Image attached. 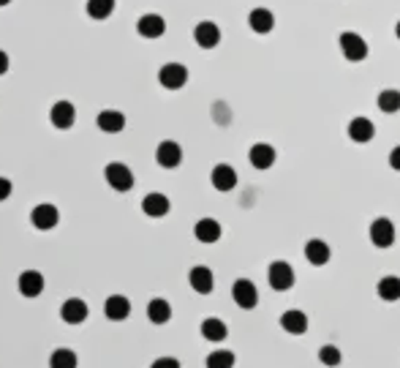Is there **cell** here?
Returning <instances> with one entry per match:
<instances>
[{
  "mask_svg": "<svg viewBox=\"0 0 400 368\" xmlns=\"http://www.w3.org/2000/svg\"><path fill=\"white\" fill-rule=\"evenodd\" d=\"M338 44H341V52H343L348 63H362L367 57V41L354 30H346V33L338 35Z\"/></svg>",
  "mask_w": 400,
  "mask_h": 368,
  "instance_id": "cell-1",
  "label": "cell"
},
{
  "mask_svg": "<svg viewBox=\"0 0 400 368\" xmlns=\"http://www.w3.org/2000/svg\"><path fill=\"white\" fill-rule=\"evenodd\" d=\"M104 177L106 183L115 189V191H131L134 189V172L125 167V164H120V161H112V164H106L104 169Z\"/></svg>",
  "mask_w": 400,
  "mask_h": 368,
  "instance_id": "cell-2",
  "label": "cell"
},
{
  "mask_svg": "<svg viewBox=\"0 0 400 368\" xmlns=\"http://www.w3.org/2000/svg\"><path fill=\"white\" fill-rule=\"evenodd\" d=\"M267 281L275 292H286L295 286V270L289 262H273L267 267Z\"/></svg>",
  "mask_w": 400,
  "mask_h": 368,
  "instance_id": "cell-3",
  "label": "cell"
},
{
  "mask_svg": "<svg viewBox=\"0 0 400 368\" xmlns=\"http://www.w3.org/2000/svg\"><path fill=\"white\" fill-rule=\"evenodd\" d=\"M232 298L234 303L240 306V308H256V303H259V289H256V284L248 279H237L234 281V286H232Z\"/></svg>",
  "mask_w": 400,
  "mask_h": 368,
  "instance_id": "cell-4",
  "label": "cell"
},
{
  "mask_svg": "<svg viewBox=\"0 0 400 368\" xmlns=\"http://www.w3.org/2000/svg\"><path fill=\"white\" fill-rule=\"evenodd\" d=\"M158 82L166 90H180L188 82V69L183 63H166L158 71Z\"/></svg>",
  "mask_w": 400,
  "mask_h": 368,
  "instance_id": "cell-5",
  "label": "cell"
},
{
  "mask_svg": "<svg viewBox=\"0 0 400 368\" xmlns=\"http://www.w3.org/2000/svg\"><path fill=\"white\" fill-rule=\"evenodd\" d=\"M370 243L376 248H389L395 243V224L389 218H376L370 224Z\"/></svg>",
  "mask_w": 400,
  "mask_h": 368,
  "instance_id": "cell-6",
  "label": "cell"
},
{
  "mask_svg": "<svg viewBox=\"0 0 400 368\" xmlns=\"http://www.w3.org/2000/svg\"><path fill=\"white\" fill-rule=\"evenodd\" d=\"M57 221H60V213L55 205H35L33 213H30V224L35 229H41V232H47V229H55L57 227Z\"/></svg>",
  "mask_w": 400,
  "mask_h": 368,
  "instance_id": "cell-7",
  "label": "cell"
},
{
  "mask_svg": "<svg viewBox=\"0 0 400 368\" xmlns=\"http://www.w3.org/2000/svg\"><path fill=\"white\" fill-rule=\"evenodd\" d=\"M193 41L202 47V50H212L221 44V28L215 22H199L193 28Z\"/></svg>",
  "mask_w": 400,
  "mask_h": 368,
  "instance_id": "cell-8",
  "label": "cell"
},
{
  "mask_svg": "<svg viewBox=\"0 0 400 368\" xmlns=\"http://www.w3.org/2000/svg\"><path fill=\"white\" fill-rule=\"evenodd\" d=\"M156 161L164 169H174V167H180V161H183V147L172 140H164L156 150Z\"/></svg>",
  "mask_w": 400,
  "mask_h": 368,
  "instance_id": "cell-9",
  "label": "cell"
},
{
  "mask_svg": "<svg viewBox=\"0 0 400 368\" xmlns=\"http://www.w3.org/2000/svg\"><path fill=\"white\" fill-rule=\"evenodd\" d=\"M50 121H52L55 128L66 131V128H71L74 121H76V106L71 104V101H57V104H52V109H50Z\"/></svg>",
  "mask_w": 400,
  "mask_h": 368,
  "instance_id": "cell-10",
  "label": "cell"
},
{
  "mask_svg": "<svg viewBox=\"0 0 400 368\" xmlns=\"http://www.w3.org/2000/svg\"><path fill=\"white\" fill-rule=\"evenodd\" d=\"M188 281H191V289H193V292H199V295H210V292H212V286H215L212 270H210V267H205V264H196V267H191Z\"/></svg>",
  "mask_w": 400,
  "mask_h": 368,
  "instance_id": "cell-11",
  "label": "cell"
},
{
  "mask_svg": "<svg viewBox=\"0 0 400 368\" xmlns=\"http://www.w3.org/2000/svg\"><path fill=\"white\" fill-rule=\"evenodd\" d=\"M248 161L256 167V169H270L275 164V147L267 145V142H256L251 150H248Z\"/></svg>",
  "mask_w": 400,
  "mask_h": 368,
  "instance_id": "cell-12",
  "label": "cell"
},
{
  "mask_svg": "<svg viewBox=\"0 0 400 368\" xmlns=\"http://www.w3.org/2000/svg\"><path fill=\"white\" fill-rule=\"evenodd\" d=\"M137 33L142 38H161V35L166 33V22H164L161 14H144L137 22Z\"/></svg>",
  "mask_w": 400,
  "mask_h": 368,
  "instance_id": "cell-13",
  "label": "cell"
},
{
  "mask_svg": "<svg viewBox=\"0 0 400 368\" xmlns=\"http://www.w3.org/2000/svg\"><path fill=\"white\" fill-rule=\"evenodd\" d=\"M376 137V126L373 121H367V118H354V121L348 123V140L357 142V145H365Z\"/></svg>",
  "mask_w": 400,
  "mask_h": 368,
  "instance_id": "cell-14",
  "label": "cell"
},
{
  "mask_svg": "<svg viewBox=\"0 0 400 368\" xmlns=\"http://www.w3.org/2000/svg\"><path fill=\"white\" fill-rule=\"evenodd\" d=\"M169 196H164V194H147L144 199H142V211H144V216H150V218H164L166 213H169Z\"/></svg>",
  "mask_w": 400,
  "mask_h": 368,
  "instance_id": "cell-15",
  "label": "cell"
},
{
  "mask_svg": "<svg viewBox=\"0 0 400 368\" xmlns=\"http://www.w3.org/2000/svg\"><path fill=\"white\" fill-rule=\"evenodd\" d=\"M60 316H63V322H69V325H82L87 319V303L79 298H69L60 306Z\"/></svg>",
  "mask_w": 400,
  "mask_h": 368,
  "instance_id": "cell-16",
  "label": "cell"
},
{
  "mask_svg": "<svg viewBox=\"0 0 400 368\" xmlns=\"http://www.w3.org/2000/svg\"><path fill=\"white\" fill-rule=\"evenodd\" d=\"M221 224L215 221V218H199L196 221V227H193V235H196V240L199 243H218L221 240Z\"/></svg>",
  "mask_w": 400,
  "mask_h": 368,
  "instance_id": "cell-17",
  "label": "cell"
},
{
  "mask_svg": "<svg viewBox=\"0 0 400 368\" xmlns=\"http://www.w3.org/2000/svg\"><path fill=\"white\" fill-rule=\"evenodd\" d=\"M19 292L25 298H38L44 292V276L38 270H25L19 273Z\"/></svg>",
  "mask_w": 400,
  "mask_h": 368,
  "instance_id": "cell-18",
  "label": "cell"
},
{
  "mask_svg": "<svg viewBox=\"0 0 400 368\" xmlns=\"http://www.w3.org/2000/svg\"><path fill=\"white\" fill-rule=\"evenodd\" d=\"M280 328L292 335H302L308 330V316L302 314L299 308H289V311H283V316H280Z\"/></svg>",
  "mask_w": 400,
  "mask_h": 368,
  "instance_id": "cell-19",
  "label": "cell"
},
{
  "mask_svg": "<svg viewBox=\"0 0 400 368\" xmlns=\"http://www.w3.org/2000/svg\"><path fill=\"white\" fill-rule=\"evenodd\" d=\"M248 25H251V30L253 33H270L273 28H275V14L270 11V9H253L251 14H248Z\"/></svg>",
  "mask_w": 400,
  "mask_h": 368,
  "instance_id": "cell-20",
  "label": "cell"
},
{
  "mask_svg": "<svg viewBox=\"0 0 400 368\" xmlns=\"http://www.w3.org/2000/svg\"><path fill=\"white\" fill-rule=\"evenodd\" d=\"M212 186L218 189V191H232L234 186H237V172H234V167H229V164H218L215 169H212Z\"/></svg>",
  "mask_w": 400,
  "mask_h": 368,
  "instance_id": "cell-21",
  "label": "cell"
},
{
  "mask_svg": "<svg viewBox=\"0 0 400 368\" xmlns=\"http://www.w3.org/2000/svg\"><path fill=\"white\" fill-rule=\"evenodd\" d=\"M104 314H106V319H112V322H122L125 316L131 314V300L122 298V295H112V298H106Z\"/></svg>",
  "mask_w": 400,
  "mask_h": 368,
  "instance_id": "cell-22",
  "label": "cell"
},
{
  "mask_svg": "<svg viewBox=\"0 0 400 368\" xmlns=\"http://www.w3.org/2000/svg\"><path fill=\"white\" fill-rule=\"evenodd\" d=\"M305 260L314 264V267L327 264L330 262V245L324 243V240H319V238L308 240V243H305Z\"/></svg>",
  "mask_w": 400,
  "mask_h": 368,
  "instance_id": "cell-23",
  "label": "cell"
},
{
  "mask_svg": "<svg viewBox=\"0 0 400 368\" xmlns=\"http://www.w3.org/2000/svg\"><path fill=\"white\" fill-rule=\"evenodd\" d=\"M96 123H98V128H101L104 134H120L122 128H125V115L118 112V109H104Z\"/></svg>",
  "mask_w": 400,
  "mask_h": 368,
  "instance_id": "cell-24",
  "label": "cell"
},
{
  "mask_svg": "<svg viewBox=\"0 0 400 368\" xmlns=\"http://www.w3.org/2000/svg\"><path fill=\"white\" fill-rule=\"evenodd\" d=\"M147 319H150L153 325H166V322L172 319V306L164 298L150 300V303H147Z\"/></svg>",
  "mask_w": 400,
  "mask_h": 368,
  "instance_id": "cell-25",
  "label": "cell"
},
{
  "mask_svg": "<svg viewBox=\"0 0 400 368\" xmlns=\"http://www.w3.org/2000/svg\"><path fill=\"white\" fill-rule=\"evenodd\" d=\"M202 335H205L207 341H224L229 335L227 322H221V319H215V316H207V319L202 322Z\"/></svg>",
  "mask_w": 400,
  "mask_h": 368,
  "instance_id": "cell-26",
  "label": "cell"
},
{
  "mask_svg": "<svg viewBox=\"0 0 400 368\" xmlns=\"http://www.w3.org/2000/svg\"><path fill=\"white\" fill-rule=\"evenodd\" d=\"M376 292L387 303H395V300H400V279L398 276H384L379 281V286H376Z\"/></svg>",
  "mask_w": 400,
  "mask_h": 368,
  "instance_id": "cell-27",
  "label": "cell"
},
{
  "mask_svg": "<svg viewBox=\"0 0 400 368\" xmlns=\"http://www.w3.org/2000/svg\"><path fill=\"white\" fill-rule=\"evenodd\" d=\"M376 104H379V109L387 112V115L400 112V90H395V88L382 90V93H379V99H376Z\"/></svg>",
  "mask_w": 400,
  "mask_h": 368,
  "instance_id": "cell-28",
  "label": "cell"
},
{
  "mask_svg": "<svg viewBox=\"0 0 400 368\" xmlns=\"http://www.w3.org/2000/svg\"><path fill=\"white\" fill-rule=\"evenodd\" d=\"M87 17L93 19H106L115 11V0H87Z\"/></svg>",
  "mask_w": 400,
  "mask_h": 368,
  "instance_id": "cell-29",
  "label": "cell"
},
{
  "mask_svg": "<svg viewBox=\"0 0 400 368\" xmlns=\"http://www.w3.org/2000/svg\"><path fill=\"white\" fill-rule=\"evenodd\" d=\"M207 368H234V352H229V350L210 352Z\"/></svg>",
  "mask_w": 400,
  "mask_h": 368,
  "instance_id": "cell-30",
  "label": "cell"
},
{
  "mask_svg": "<svg viewBox=\"0 0 400 368\" xmlns=\"http://www.w3.org/2000/svg\"><path fill=\"white\" fill-rule=\"evenodd\" d=\"M50 368H76V355L71 350H55L50 357Z\"/></svg>",
  "mask_w": 400,
  "mask_h": 368,
  "instance_id": "cell-31",
  "label": "cell"
},
{
  "mask_svg": "<svg viewBox=\"0 0 400 368\" xmlns=\"http://www.w3.org/2000/svg\"><path fill=\"white\" fill-rule=\"evenodd\" d=\"M319 360H321L324 366L335 368V366H341V363H343V355H341V350H338V347L327 344V347H321V350H319Z\"/></svg>",
  "mask_w": 400,
  "mask_h": 368,
  "instance_id": "cell-32",
  "label": "cell"
},
{
  "mask_svg": "<svg viewBox=\"0 0 400 368\" xmlns=\"http://www.w3.org/2000/svg\"><path fill=\"white\" fill-rule=\"evenodd\" d=\"M150 368H180V360H174V357H158V360H153Z\"/></svg>",
  "mask_w": 400,
  "mask_h": 368,
  "instance_id": "cell-33",
  "label": "cell"
},
{
  "mask_svg": "<svg viewBox=\"0 0 400 368\" xmlns=\"http://www.w3.org/2000/svg\"><path fill=\"white\" fill-rule=\"evenodd\" d=\"M8 196H11V180L0 177V202H3V199H8Z\"/></svg>",
  "mask_w": 400,
  "mask_h": 368,
  "instance_id": "cell-34",
  "label": "cell"
},
{
  "mask_svg": "<svg viewBox=\"0 0 400 368\" xmlns=\"http://www.w3.org/2000/svg\"><path fill=\"white\" fill-rule=\"evenodd\" d=\"M389 167H392L395 172H400V145L392 147V153H389Z\"/></svg>",
  "mask_w": 400,
  "mask_h": 368,
  "instance_id": "cell-35",
  "label": "cell"
},
{
  "mask_svg": "<svg viewBox=\"0 0 400 368\" xmlns=\"http://www.w3.org/2000/svg\"><path fill=\"white\" fill-rule=\"evenodd\" d=\"M6 71H8V55L0 50V77H3Z\"/></svg>",
  "mask_w": 400,
  "mask_h": 368,
  "instance_id": "cell-36",
  "label": "cell"
},
{
  "mask_svg": "<svg viewBox=\"0 0 400 368\" xmlns=\"http://www.w3.org/2000/svg\"><path fill=\"white\" fill-rule=\"evenodd\" d=\"M395 35H398V41H400V19H398V25H395Z\"/></svg>",
  "mask_w": 400,
  "mask_h": 368,
  "instance_id": "cell-37",
  "label": "cell"
},
{
  "mask_svg": "<svg viewBox=\"0 0 400 368\" xmlns=\"http://www.w3.org/2000/svg\"><path fill=\"white\" fill-rule=\"evenodd\" d=\"M8 3H11V0H0V6H8Z\"/></svg>",
  "mask_w": 400,
  "mask_h": 368,
  "instance_id": "cell-38",
  "label": "cell"
}]
</instances>
